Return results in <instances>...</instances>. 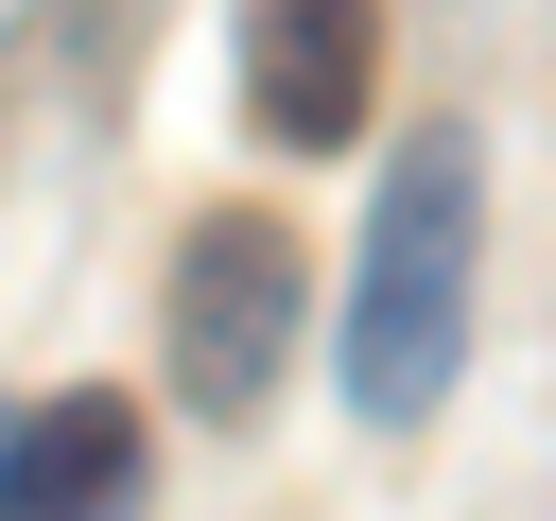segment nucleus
I'll list each match as a JSON object with an SVG mask.
<instances>
[{
    "label": "nucleus",
    "instance_id": "obj_5",
    "mask_svg": "<svg viewBox=\"0 0 556 521\" xmlns=\"http://www.w3.org/2000/svg\"><path fill=\"white\" fill-rule=\"evenodd\" d=\"M139 35H156V0H52V52H70V104H122Z\"/></svg>",
    "mask_w": 556,
    "mask_h": 521
},
{
    "label": "nucleus",
    "instance_id": "obj_2",
    "mask_svg": "<svg viewBox=\"0 0 556 521\" xmlns=\"http://www.w3.org/2000/svg\"><path fill=\"white\" fill-rule=\"evenodd\" d=\"M156 365H174V399H191L208 434H243V417L278 399V365H295V226H278V208H208V226L174 243Z\"/></svg>",
    "mask_w": 556,
    "mask_h": 521
},
{
    "label": "nucleus",
    "instance_id": "obj_4",
    "mask_svg": "<svg viewBox=\"0 0 556 521\" xmlns=\"http://www.w3.org/2000/svg\"><path fill=\"white\" fill-rule=\"evenodd\" d=\"M0 521H139V417L87 382L52 417H0Z\"/></svg>",
    "mask_w": 556,
    "mask_h": 521
},
{
    "label": "nucleus",
    "instance_id": "obj_1",
    "mask_svg": "<svg viewBox=\"0 0 556 521\" xmlns=\"http://www.w3.org/2000/svg\"><path fill=\"white\" fill-rule=\"evenodd\" d=\"M469 330H486V156H469V122H417L382 156L365 243H348V417L417 434L452 399Z\"/></svg>",
    "mask_w": 556,
    "mask_h": 521
},
{
    "label": "nucleus",
    "instance_id": "obj_3",
    "mask_svg": "<svg viewBox=\"0 0 556 521\" xmlns=\"http://www.w3.org/2000/svg\"><path fill=\"white\" fill-rule=\"evenodd\" d=\"M382 87V0H243V122L278 156H348Z\"/></svg>",
    "mask_w": 556,
    "mask_h": 521
}]
</instances>
